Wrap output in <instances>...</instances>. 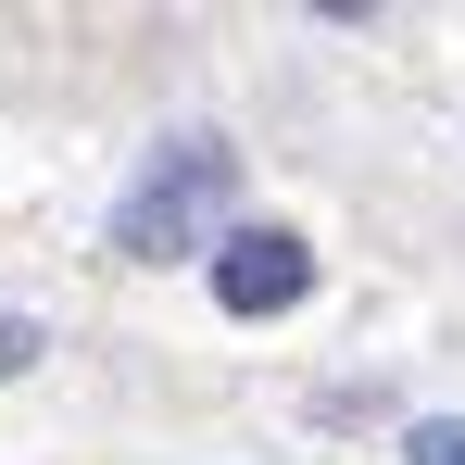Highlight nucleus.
Segmentation results:
<instances>
[{
	"label": "nucleus",
	"instance_id": "f257e3e1",
	"mask_svg": "<svg viewBox=\"0 0 465 465\" xmlns=\"http://www.w3.org/2000/svg\"><path fill=\"white\" fill-rule=\"evenodd\" d=\"M214 202H227V139H163V152L139 163V189L114 202V252H126V264H163V252L202 239Z\"/></svg>",
	"mask_w": 465,
	"mask_h": 465
},
{
	"label": "nucleus",
	"instance_id": "f03ea898",
	"mask_svg": "<svg viewBox=\"0 0 465 465\" xmlns=\"http://www.w3.org/2000/svg\"><path fill=\"white\" fill-rule=\"evenodd\" d=\"M314 290V252L290 227H239V239H214V302L227 314H290Z\"/></svg>",
	"mask_w": 465,
	"mask_h": 465
},
{
	"label": "nucleus",
	"instance_id": "7ed1b4c3",
	"mask_svg": "<svg viewBox=\"0 0 465 465\" xmlns=\"http://www.w3.org/2000/svg\"><path fill=\"white\" fill-rule=\"evenodd\" d=\"M402 465H465V415H415L402 428Z\"/></svg>",
	"mask_w": 465,
	"mask_h": 465
},
{
	"label": "nucleus",
	"instance_id": "20e7f679",
	"mask_svg": "<svg viewBox=\"0 0 465 465\" xmlns=\"http://www.w3.org/2000/svg\"><path fill=\"white\" fill-rule=\"evenodd\" d=\"M25 365H38V327H25V314H0V378H25Z\"/></svg>",
	"mask_w": 465,
	"mask_h": 465
}]
</instances>
